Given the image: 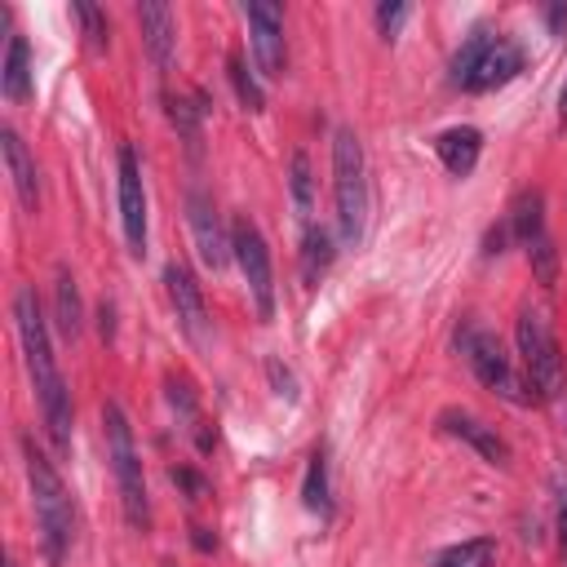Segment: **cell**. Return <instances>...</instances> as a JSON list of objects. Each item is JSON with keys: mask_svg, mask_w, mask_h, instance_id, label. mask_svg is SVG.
Masks as SVG:
<instances>
[{"mask_svg": "<svg viewBox=\"0 0 567 567\" xmlns=\"http://www.w3.org/2000/svg\"><path fill=\"white\" fill-rule=\"evenodd\" d=\"M558 124H567V84H563V93H558Z\"/></svg>", "mask_w": 567, "mask_h": 567, "instance_id": "35", "label": "cell"}, {"mask_svg": "<svg viewBox=\"0 0 567 567\" xmlns=\"http://www.w3.org/2000/svg\"><path fill=\"white\" fill-rule=\"evenodd\" d=\"M558 545L567 558V474H558Z\"/></svg>", "mask_w": 567, "mask_h": 567, "instance_id": "32", "label": "cell"}, {"mask_svg": "<svg viewBox=\"0 0 567 567\" xmlns=\"http://www.w3.org/2000/svg\"><path fill=\"white\" fill-rule=\"evenodd\" d=\"M527 261H532V270H536V279H540L545 288H554V284H558V252H554L549 235H545V239H536V244L527 248Z\"/></svg>", "mask_w": 567, "mask_h": 567, "instance_id": "28", "label": "cell"}, {"mask_svg": "<svg viewBox=\"0 0 567 567\" xmlns=\"http://www.w3.org/2000/svg\"><path fill=\"white\" fill-rule=\"evenodd\" d=\"M266 372H270V381H275V394H284V399H297L292 372H288V368H279V359H270V363H266Z\"/></svg>", "mask_w": 567, "mask_h": 567, "instance_id": "31", "label": "cell"}, {"mask_svg": "<svg viewBox=\"0 0 567 567\" xmlns=\"http://www.w3.org/2000/svg\"><path fill=\"white\" fill-rule=\"evenodd\" d=\"M244 18H248V44H252L257 71H261V75H270V80H279V75H284V66H288L284 9H279V4L257 0V4H248V9H244Z\"/></svg>", "mask_w": 567, "mask_h": 567, "instance_id": "10", "label": "cell"}, {"mask_svg": "<svg viewBox=\"0 0 567 567\" xmlns=\"http://www.w3.org/2000/svg\"><path fill=\"white\" fill-rule=\"evenodd\" d=\"M137 27H142V44H146L151 62L159 71H168L173 53H177V18H173V9L159 4V0H142L137 4Z\"/></svg>", "mask_w": 567, "mask_h": 567, "instance_id": "14", "label": "cell"}, {"mask_svg": "<svg viewBox=\"0 0 567 567\" xmlns=\"http://www.w3.org/2000/svg\"><path fill=\"white\" fill-rule=\"evenodd\" d=\"M408 13H412V9H408L403 0H394V4H377V27H381V35H385V40H394V35H399V27L408 22Z\"/></svg>", "mask_w": 567, "mask_h": 567, "instance_id": "29", "label": "cell"}, {"mask_svg": "<svg viewBox=\"0 0 567 567\" xmlns=\"http://www.w3.org/2000/svg\"><path fill=\"white\" fill-rule=\"evenodd\" d=\"M518 71H523V49L509 35L492 31V27H474L461 40V49L452 53V62H447V80L456 89H465V93L505 89Z\"/></svg>", "mask_w": 567, "mask_h": 567, "instance_id": "4", "label": "cell"}, {"mask_svg": "<svg viewBox=\"0 0 567 567\" xmlns=\"http://www.w3.org/2000/svg\"><path fill=\"white\" fill-rule=\"evenodd\" d=\"M13 328H18L22 359H27L35 399H40L44 430H49L53 447L66 452L71 447V430H75V408H71V390H66V377H62L58 354H53V341H49V319H44L40 297H35L31 284H22L13 292Z\"/></svg>", "mask_w": 567, "mask_h": 567, "instance_id": "1", "label": "cell"}, {"mask_svg": "<svg viewBox=\"0 0 567 567\" xmlns=\"http://www.w3.org/2000/svg\"><path fill=\"white\" fill-rule=\"evenodd\" d=\"M226 75H230V84H235V97H239V106H244V111H261V106H266V93H261L257 75L248 71L244 53H230V58H226Z\"/></svg>", "mask_w": 567, "mask_h": 567, "instance_id": "25", "label": "cell"}, {"mask_svg": "<svg viewBox=\"0 0 567 567\" xmlns=\"http://www.w3.org/2000/svg\"><path fill=\"white\" fill-rule=\"evenodd\" d=\"M492 563H496L492 536H470V540H456L434 554V567H492Z\"/></svg>", "mask_w": 567, "mask_h": 567, "instance_id": "23", "label": "cell"}, {"mask_svg": "<svg viewBox=\"0 0 567 567\" xmlns=\"http://www.w3.org/2000/svg\"><path fill=\"white\" fill-rule=\"evenodd\" d=\"M0 151H4V164H9V182H13V195L27 213L40 208V173H35V159L31 151L22 146V137L13 128H0Z\"/></svg>", "mask_w": 567, "mask_h": 567, "instance_id": "16", "label": "cell"}, {"mask_svg": "<svg viewBox=\"0 0 567 567\" xmlns=\"http://www.w3.org/2000/svg\"><path fill=\"white\" fill-rule=\"evenodd\" d=\"M301 505L319 518H332V483H328V452L315 447L301 474Z\"/></svg>", "mask_w": 567, "mask_h": 567, "instance_id": "20", "label": "cell"}, {"mask_svg": "<svg viewBox=\"0 0 567 567\" xmlns=\"http://www.w3.org/2000/svg\"><path fill=\"white\" fill-rule=\"evenodd\" d=\"M514 341H518V359H523V377L536 394V403H549L567 390V368H563V350L554 341V328L540 310L523 306L518 323H514Z\"/></svg>", "mask_w": 567, "mask_h": 567, "instance_id": "7", "label": "cell"}, {"mask_svg": "<svg viewBox=\"0 0 567 567\" xmlns=\"http://www.w3.org/2000/svg\"><path fill=\"white\" fill-rule=\"evenodd\" d=\"M545 18H549V27H554V31H563V27H567V4H554V9H545Z\"/></svg>", "mask_w": 567, "mask_h": 567, "instance_id": "34", "label": "cell"}, {"mask_svg": "<svg viewBox=\"0 0 567 567\" xmlns=\"http://www.w3.org/2000/svg\"><path fill=\"white\" fill-rule=\"evenodd\" d=\"M22 465H27V483H31V509H35V527H40V549L49 567H62L75 540V505L71 492L62 483V474L53 470V461L35 447L31 434H22Z\"/></svg>", "mask_w": 567, "mask_h": 567, "instance_id": "2", "label": "cell"}, {"mask_svg": "<svg viewBox=\"0 0 567 567\" xmlns=\"http://www.w3.org/2000/svg\"><path fill=\"white\" fill-rule=\"evenodd\" d=\"M164 106H168V120H173V128L182 133V142H186V151L190 155H199V106H190L186 97H164Z\"/></svg>", "mask_w": 567, "mask_h": 567, "instance_id": "26", "label": "cell"}, {"mask_svg": "<svg viewBox=\"0 0 567 567\" xmlns=\"http://www.w3.org/2000/svg\"><path fill=\"white\" fill-rule=\"evenodd\" d=\"M53 319H58V332H62L66 341H75L80 328H84L80 288H75V275H71L66 266H58V275H53Z\"/></svg>", "mask_w": 567, "mask_h": 567, "instance_id": "19", "label": "cell"}, {"mask_svg": "<svg viewBox=\"0 0 567 567\" xmlns=\"http://www.w3.org/2000/svg\"><path fill=\"white\" fill-rule=\"evenodd\" d=\"M332 204H337V235L346 248L363 244L368 235V159H363V142L354 128H337L332 133Z\"/></svg>", "mask_w": 567, "mask_h": 567, "instance_id": "3", "label": "cell"}, {"mask_svg": "<svg viewBox=\"0 0 567 567\" xmlns=\"http://www.w3.org/2000/svg\"><path fill=\"white\" fill-rule=\"evenodd\" d=\"M164 567H173V563H164Z\"/></svg>", "mask_w": 567, "mask_h": 567, "instance_id": "36", "label": "cell"}, {"mask_svg": "<svg viewBox=\"0 0 567 567\" xmlns=\"http://www.w3.org/2000/svg\"><path fill=\"white\" fill-rule=\"evenodd\" d=\"M190 540H195V549H199V554H208V549L217 545V536H208V527H195V536H190Z\"/></svg>", "mask_w": 567, "mask_h": 567, "instance_id": "33", "label": "cell"}, {"mask_svg": "<svg viewBox=\"0 0 567 567\" xmlns=\"http://www.w3.org/2000/svg\"><path fill=\"white\" fill-rule=\"evenodd\" d=\"M230 248H235V261L244 270V284H248V297L257 306L261 319H275V266H270V244L266 235L257 230L252 217H235L230 221Z\"/></svg>", "mask_w": 567, "mask_h": 567, "instance_id": "8", "label": "cell"}, {"mask_svg": "<svg viewBox=\"0 0 567 567\" xmlns=\"http://www.w3.org/2000/svg\"><path fill=\"white\" fill-rule=\"evenodd\" d=\"M434 155H439V164L452 177H470L474 164H478V155H483V133L474 124H452V128H443L434 137Z\"/></svg>", "mask_w": 567, "mask_h": 567, "instance_id": "15", "label": "cell"}, {"mask_svg": "<svg viewBox=\"0 0 567 567\" xmlns=\"http://www.w3.org/2000/svg\"><path fill=\"white\" fill-rule=\"evenodd\" d=\"M505 230H509V239L518 248H532L536 239H545V195L536 186L514 195V204L505 213Z\"/></svg>", "mask_w": 567, "mask_h": 567, "instance_id": "17", "label": "cell"}, {"mask_svg": "<svg viewBox=\"0 0 567 567\" xmlns=\"http://www.w3.org/2000/svg\"><path fill=\"white\" fill-rule=\"evenodd\" d=\"M168 478H173V483H182V487L190 492V501H204V496H208V483H204V478H199L195 470H186V465L168 470Z\"/></svg>", "mask_w": 567, "mask_h": 567, "instance_id": "30", "label": "cell"}, {"mask_svg": "<svg viewBox=\"0 0 567 567\" xmlns=\"http://www.w3.org/2000/svg\"><path fill=\"white\" fill-rule=\"evenodd\" d=\"M456 350H461L465 368H470L492 394H501V399L514 403V408L536 403L527 377L514 368L509 350L501 346V337H496L492 328H483V323H474V319H461V328H456Z\"/></svg>", "mask_w": 567, "mask_h": 567, "instance_id": "5", "label": "cell"}, {"mask_svg": "<svg viewBox=\"0 0 567 567\" xmlns=\"http://www.w3.org/2000/svg\"><path fill=\"white\" fill-rule=\"evenodd\" d=\"M102 425H106V456H111V474L120 487V505L133 532H151V496H146V478H142V456L133 443V425L124 416V408L111 399L102 408Z\"/></svg>", "mask_w": 567, "mask_h": 567, "instance_id": "6", "label": "cell"}, {"mask_svg": "<svg viewBox=\"0 0 567 567\" xmlns=\"http://www.w3.org/2000/svg\"><path fill=\"white\" fill-rule=\"evenodd\" d=\"M186 221H190L199 261H204L213 275L226 270V261L235 257V248H230V235H226V226H221V217H217V208H213V199H208L204 190H190V195H186Z\"/></svg>", "mask_w": 567, "mask_h": 567, "instance_id": "11", "label": "cell"}, {"mask_svg": "<svg viewBox=\"0 0 567 567\" xmlns=\"http://www.w3.org/2000/svg\"><path fill=\"white\" fill-rule=\"evenodd\" d=\"M288 186H292V208H297L301 226H310V208H315V182H310V159H306V151H292V164H288Z\"/></svg>", "mask_w": 567, "mask_h": 567, "instance_id": "24", "label": "cell"}, {"mask_svg": "<svg viewBox=\"0 0 567 567\" xmlns=\"http://www.w3.org/2000/svg\"><path fill=\"white\" fill-rule=\"evenodd\" d=\"M115 199H120V226H124V244L133 257L146 252V186H142V164L137 151L124 142L115 155Z\"/></svg>", "mask_w": 567, "mask_h": 567, "instance_id": "9", "label": "cell"}, {"mask_svg": "<svg viewBox=\"0 0 567 567\" xmlns=\"http://www.w3.org/2000/svg\"><path fill=\"white\" fill-rule=\"evenodd\" d=\"M439 430L452 434V439H461L465 447H474V452H478L487 465H496V470H509V461H514V452H509V443L496 434V425H487V421L474 416V412L443 408V412H439Z\"/></svg>", "mask_w": 567, "mask_h": 567, "instance_id": "12", "label": "cell"}, {"mask_svg": "<svg viewBox=\"0 0 567 567\" xmlns=\"http://www.w3.org/2000/svg\"><path fill=\"white\" fill-rule=\"evenodd\" d=\"M0 89H4L9 102L31 97V44H27V35H9L4 66H0Z\"/></svg>", "mask_w": 567, "mask_h": 567, "instance_id": "18", "label": "cell"}, {"mask_svg": "<svg viewBox=\"0 0 567 567\" xmlns=\"http://www.w3.org/2000/svg\"><path fill=\"white\" fill-rule=\"evenodd\" d=\"M164 284H168V301L177 310V323L190 341H204V323H208V310H204V292L190 275L186 261H168L164 266Z\"/></svg>", "mask_w": 567, "mask_h": 567, "instance_id": "13", "label": "cell"}, {"mask_svg": "<svg viewBox=\"0 0 567 567\" xmlns=\"http://www.w3.org/2000/svg\"><path fill=\"white\" fill-rule=\"evenodd\" d=\"M71 13L80 18V27H84V40H89V49H93V53H102V49L111 44V22H106V9H97V4H84V0H75V4H71Z\"/></svg>", "mask_w": 567, "mask_h": 567, "instance_id": "27", "label": "cell"}, {"mask_svg": "<svg viewBox=\"0 0 567 567\" xmlns=\"http://www.w3.org/2000/svg\"><path fill=\"white\" fill-rule=\"evenodd\" d=\"M164 385H168V403H173V412L186 421V430L195 434L199 452H213V443H217V439L204 430V416H199V403H195V390H190V381H186V377H168Z\"/></svg>", "mask_w": 567, "mask_h": 567, "instance_id": "22", "label": "cell"}, {"mask_svg": "<svg viewBox=\"0 0 567 567\" xmlns=\"http://www.w3.org/2000/svg\"><path fill=\"white\" fill-rule=\"evenodd\" d=\"M332 257H337L332 230H323V226H306V235H301V279H306V284H319V279L328 275Z\"/></svg>", "mask_w": 567, "mask_h": 567, "instance_id": "21", "label": "cell"}]
</instances>
